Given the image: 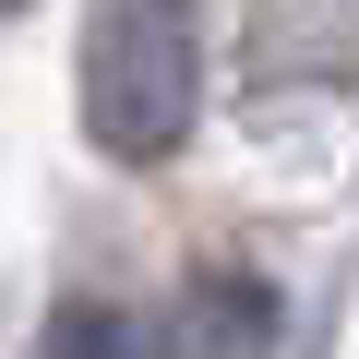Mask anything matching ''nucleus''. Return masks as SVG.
Instances as JSON below:
<instances>
[{"mask_svg":"<svg viewBox=\"0 0 359 359\" xmlns=\"http://www.w3.org/2000/svg\"><path fill=\"white\" fill-rule=\"evenodd\" d=\"M72 96H84V144L120 168H168L204 120V36L156 13V0H108L72 48Z\"/></svg>","mask_w":359,"mask_h":359,"instance_id":"f257e3e1","label":"nucleus"},{"mask_svg":"<svg viewBox=\"0 0 359 359\" xmlns=\"http://www.w3.org/2000/svg\"><path fill=\"white\" fill-rule=\"evenodd\" d=\"M36 359H168V335H156L144 311H108V299H72V311H48Z\"/></svg>","mask_w":359,"mask_h":359,"instance_id":"20e7f679","label":"nucleus"},{"mask_svg":"<svg viewBox=\"0 0 359 359\" xmlns=\"http://www.w3.org/2000/svg\"><path fill=\"white\" fill-rule=\"evenodd\" d=\"M240 72L252 84H347L359 72V13H264L252 36H240Z\"/></svg>","mask_w":359,"mask_h":359,"instance_id":"7ed1b4c3","label":"nucleus"},{"mask_svg":"<svg viewBox=\"0 0 359 359\" xmlns=\"http://www.w3.org/2000/svg\"><path fill=\"white\" fill-rule=\"evenodd\" d=\"M156 335H168V359H264L276 347V287L252 264H204Z\"/></svg>","mask_w":359,"mask_h":359,"instance_id":"f03ea898","label":"nucleus"}]
</instances>
